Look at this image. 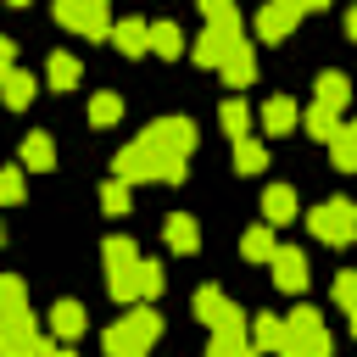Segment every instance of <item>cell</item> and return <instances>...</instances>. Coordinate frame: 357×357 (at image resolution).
I'll list each match as a JSON object with an SVG mask.
<instances>
[{
    "label": "cell",
    "mask_w": 357,
    "mask_h": 357,
    "mask_svg": "<svg viewBox=\"0 0 357 357\" xmlns=\"http://www.w3.org/2000/svg\"><path fill=\"white\" fill-rule=\"evenodd\" d=\"M307 229H312V240H324V245H351V240H357V206H351L346 195L318 201L312 218H307Z\"/></svg>",
    "instance_id": "cell-5"
},
{
    "label": "cell",
    "mask_w": 357,
    "mask_h": 357,
    "mask_svg": "<svg viewBox=\"0 0 357 357\" xmlns=\"http://www.w3.org/2000/svg\"><path fill=\"white\" fill-rule=\"evenodd\" d=\"M22 167H28V173H50V167H56V145H50L45 128L22 139Z\"/></svg>",
    "instance_id": "cell-19"
},
{
    "label": "cell",
    "mask_w": 357,
    "mask_h": 357,
    "mask_svg": "<svg viewBox=\"0 0 357 357\" xmlns=\"http://www.w3.org/2000/svg\"><path fill=\"white\" fill-rule=\"evenodd\" d=\"M156 335H162V318L151 312V301H139L134 312H123L117 324H106L100 351H106V357H139V351L156 346Z\"/></svg>",
    "instance_id": "cell-3"
},
{
    "label": "cell",
    "mask_w": 357,
    "mask_h": 357,
    "mask_svg": "<svg viewBox=\"0 0 357 357\" xmlns=\"http://www.w3.org/2000/svg\"><path fill=\"white\" fill-rule=\"evenodd\" d=\"M151 50H156V56H167V61H178V50H184L178 22H151Z\"/></svg>",
    "instance_id": "cell-27"
},
{
    "label": "cell",
    "mask_w": 357,
    "mask_h": 357,
    "mask_svg": "<svg viewBox=\"0 0 357 357\" xmlns=\"http://www.w3.org/2000/svg\"><path fill=\"white\" fill-rule=\"evenodd\" d=\"M56 357H73V351H67V346H56Z\"/></svg>",
    "instance_id": "cell-42"
},
{
    "label": "cell",
    "mask_w": 357,
    "mask_h": 357,
    "mask_svg": "<svg viewBox=\"0 0 357 357\" xmlns=\"http://www.w3.org/2000/svg\"><path fill=\"white\" fill-rule=\"evenodd\" d=\"M218 123H223L229 139H245V134H251V106H245V100H223V106H218Z\"/></svg>",
    "instance_id": "cell-26"
},
{
    "label": "cell",
    "mask_w": 357,
    "mask_h": 357,
    "mask_svg": "<svg viewBox=\"0 0 357 357\" xmlns=\"http://www.w3.org/2000/svg\"><path fill=\"white\" fill-rule=\"evenodd\" d=\"M45 78H50V89H73V84H78V61H73L67 50H56V56L45 61Z\"/></svg>",
    "instance_id": "cell-28"
},
{
    "label": "cell",
    "mask_w": 357,
    "mask_h": 357,
    "mask_svg": "<svg viewBox=\"0 0 357 357\" xmlns=\"http://www.w3.org/2000/svg\"><path fill=\"white\" fill-rule=\"evenodd\" d=\"M257 346H251V329H218L212 335V346H206V357H251Z\"/></svg>",
    "instance_id": "cell-23"
},
{
    "label": "cell",
    "mask_w": 357,
    "mask_h": 357,
    "mask_svg": "<svg viewBox=\"0 0 357 357\" xmlns=\"http://www.w3.org/2000/svg\"><path fill=\"white\" fill-rule=\"evenodd\" d=\"M6 6H28V0H6Z\"/></svg>",
    "instance_id": "cell-43"
},
{
    "label": "cell",
    "mask_w": 357,
    "mask_h": 357,
    "mask_svg": "<svg viewBox=\"0 0 357 357\" xmlns=\"http://www.w3.org/2000/svg\"><path fill=\"white\" fill-rule=\"evenodd\" d=\"M139 139H145V151L167 167V184H178V178H184V156L195 151V123H190V117H156Z\"/></svg>",
    "instance_id": "cell-2"
},
{
    "label": "cell",
    "mask_w": 357,
    "mask_h": 357,
    "mask_svg": "<svg viewBox=\"0 0 357 357\" xmlns=\"http://www.w3.org/2000/svg\"><path fill=\"white\" fill-rule=\"evenodd\" d=\"M56 11V22L61 28H73V33H84V39H112V17H106V0H56L50 6Z\"/></svg>",
    "instance_id": "cell-6"
},
{
    "label": "cell",
    "mask_w": 357,
    "mask_h": 357,
    "mask_svg": "<svg viewBox=\"0 0 357 357\" xmlns=\"http://www.w3.org/2000/svg\"><path fill=\"white\" fill-rule=\"evenodd\" d=\"M100 257H106V268H128V262H139V251H134L128 234H106V240H100Z\"/></svg>",
    "instance_id": "cell-30"
},
{
    "label": "cell",
    "mask_w": 357,
    "mask_h": 357,
    "mask_svg": "<svg viewBox=\"0 0 357 357\" xmlns=\"http://www.w3.org/2000/svg\"><path fill=\"white\" fill-rule=\"evenodd\" d=\"M195 318H201L212 335H218V329H245L240 307H234V301H229L218 284H201V290H195Z\"/></svg>",
    "instance_id": "cell-8"
},
{
    "label": "cell",
    "mask_w": 357,
    "mask_h": 357,
    "mask_svg": "<svg viewBox=\"0 0 357 357\" xmlns=\"http://www.w3.org/2000/svg\"><path fill=\"white\" fill-rule=\"evenodd\" d=\"M251 346L279 357V346H284V318H268V312H257V318H251Z\"/></svg>",
    "instance_id": "cell-22"
},
{
    "label": "cell",
    "mask_w": 357,
    "mask_h": 357,
    "mask_svg": "<svg viewBox=\"0 0 357 357\" xmlns=\"http://www.w3.org/2000/svg\"><path fill=\"white\" fill-rule=\"evenodd\" d=\"M17 67V39H0V73Z\"/></svg>",
    "instance_id": "cell-37"
},
{
    "label": "cell",
    "mask_w": 357,
    "mask_h": 357,
    "mask_svg": "<svg viewBox=\"0 0 357 357\" xmlns=\"http://www.w3.org/2000/svg\"><path fill=\"white\" fill-rule=\"evenodd\" d=\"M268 268H273V284H279V290H290V296L307 290V257H301L296 245H279Z\"/></svg>",
    "instance_id": "cell-10"
},
{
    "label": "cell",
    "mask_w": 357,
    "mask_h": 357,
    "mask_svg": "<svg viewBox=\"0 0 357 357\" xmlns=\"http://www.w3.org/2000/svg\"><path fill=\"white\" fill-rule=\"evenodd\" d=\"M335 301H340L346 312L357 307V273H351V268H346V273H335Z\"/></svg>",
    "instance_id": "cell-35"
},
{
    "label": "cell",
    "mask_w": 357,
    "mask_h": 357,
    "mask_svg": "<svg viewBox=\"0 0 357 357\" xmlns=\"http://www.w3.org/2000/svg\"><path fill=\"white\" fill-rule=\"evenodd\" d=\"M218 73H223V84H229V89H245V84L257 78V56H251V45L240 39V45L223 56V67H218Z\"/></svg>",
    "instance_id": "cell-11"
},
{
    "label": "cell",
    "mask_w": 357,
    "mask_h": 357,
    "mask_svg": "<svg viewBox=\"0 0 357 357\" xmlns=\"http://www.w3.org/2000/svg\"><path fill=\"white\" fill-rule=\"evenodd\" d=\"M22 195H28V184H22V167H6V173H0V201H6V206H17Z\"/></svg>",
    "instance_id": "cell-34"
},
{
    "label": "cell",
    "mask_w": 357,
    "mask_h": 357,
    "mask_svg": "<svg viewBox=\"0 0 357 357\" xmlns=\"http://www.w3.org/2000/svg\"><path fill=\"white\" fill-rule=\"evenodd\" d=\"M329 351H335V340H329L324 312L296 307V312L284 318V346H279V357H329Z\"/></svg>",
    "instance_id": "cell-4"
},
{
    "label": "cell",
    "mask_w": 357,
    "mask_h": 357,
    "mask_svg": "<svg viewBox=\"0 0 357 357\" xmlns=\"http://www.w3.org/2000/svg\"><path fill=\"white\" fill-rule=\"evenodd\" d=\"M329 156L340 173H357V123H340V134L329 139Z\"/></svg>",
    "instance_id": "cell-24"
},
{
    "label": "cell",
    "mask_w": 357,
    "mask_h": 357,
    "mask_svg": "<svg viewBox=\"0 0 357 357\" xmlns=\"http://www.w3.org/2000/svg\"><path fill=\"white\" fill-rule=\"evenodd\" d=\"M139 357H145V351H139Z\"/></svg>",
    "instance_id": "cell-44"
},
{
    "label": "cell",
    "mask_w": 357,
    "mask_h": 357,
    "mask_svg": "<svg viewBox=\"0 0 357 357\" xmlns=\"http://www.w3.org/2000/svg\"><path fill=\"white\" fill-rule=\"evenodd\" d=\"M112 45H117L123 56H145V50H151V22H139V17H123V22L112 28Z\"/></svg>",
    "instance_id": "cell-14"
},
{
    "label": "cell",
    "mask_w": 357,
    "mask_h": 357,
    "mask_svg": "<svg viewBox=\"0 0 357 357\" xmlns=\"http://www.w3.org/2000/svg\"><path fill=\"white\" fill-rule=\"evenodd\" d=\"M28 357H56V340H45V335H39V340H33V351H28Z\"/></svg>",
    "instance_id": "cell-38"
},
{
    "label": "cell",
    "mask_w": 357,
    "mask_h": 357,
    "mask_svg": "<svg viewBox=\"0 0 357 357\" xmlns=\"http://www.w3.org/2000/svg\"><path fill=\"white\" fill-rule=\"evenodd\" d=\"M84 324H89V318H84L78 301H56V307H50V329H56V340H78Z\"/></svg>",
    "instance_id": "cell-21"
},
{
    "label": "cell",
    "mask_w": 357,
    "mask_h": 357,
    "mask_svg": "<svg viewBox=\"0 0 357 357\" xmlns=\"http://www.w3.org/2000/svg\"><path fill=\"white\" fill-rule=\"evenodd\" d=\"M346 33H351V45H357V6H351V17H346Z\"/></svg>",
    "instance_id": "cell-39"
},
{
    "label": "cell",
    "mask_w": 357,
    "mask_h": 357,
    "mask_svg": "<svg viewBox=\"0 0 357 357\" xmlns=\"http://www.w3.org/2000/svg\"><path fill=\"white\" fill-rule=\"evenodd\" d=\"M106 290H112V301L134 307V301H139V262H128V268H106Z\"/></svg>",
    "instance_id": "cell-20"
},
{
    "label": "cell",
    "mask_w": 357,
    "mask_h": 357,
    "mask_svg": "<svg viewBox=\"0 0 357 357\" xmlns=\"http://www.w3.org/2000/svg\"><path fill=\"white\" fill-rule=\"evenodd\" d=\"M117 117H123V100H117L112 89H100V95H89V123H95V128H112Z\"/></svg>",
    "instance_id": "cell-29"
},
{
    "label": "cell",
    "mask_w": 357,
    "mask_h": 357,
    "mask_svg": "<svg viewBox=\"0 0 357 357\" xmlns=\"http://www.w3.org/2000/svg\"><path fill=\"white\" fill-rule=\"evenodd\" d=\"M234 167H240V173H262V167H268V151L245 134V139H234Z\"/></svg>",
    "instance_id": "cell-31"
},
{
    "label": "cell",
    "mask_w": 357,
    "mask_h": 357,
    "mask_svg": "<svg viewBox=\"0 0 357 357\" xmlns=\"http://www.w3.org/2000/svg\"><path fill=\"white\" fill-rule=\"evenodd\" d=\"M100 206L117 218V212H128V178H106V190H100Z\"/></svg>",
    "instance_id": "cell-33"
},
{
    "label": "cell",
    "mask_w": 357,
    "mask_h": 357,
    "mask_svg": "<svg viewBox=\"0 0 357 357\" xmlns=\"http://www.w3.org/2000/svg\"><path fill=\"white\" fill-rule=\"evenodd\" d=\"M346 318H351V335H357V307H351V312H346Z\"/></svg>",
    "instance_id": "cell-41"
},
{
    "label": "cell",
    "mask_w": 357,
    "mask_h": 357,
    "mask_svg": "<svg viewBox=\"0 0 357 357\" xmlns=\"http://www.w3.org/2000/svg\"><path fill=\"white\" fill-rule=\"evenodd\" d=\"M262 218H268L273 229L290 223V218H296V190H290V184H268V190H262Z\"/></svg>",
    "instance_id": "cell-17"
},
{
    "label": "cell",
    "mask_w": 357,
    "mask_h": 357,
    "mask_svg": "<svg viewBox=\"0 0 357 357\" xmlns=\"http://www.w3.org/2000/svg\"><path fill=\"white\" fill-rule=\"evenodd\" d=\"M273 251H279V240H273V223H268V218L240 234V257H245V262H273Z\"/></svg>",
    "instance_id": "cell-13"
},
{
    "label": "cell",
    "mask_w": 357,
    "mask_h": 357,
    "mask_svg": "<svg viewBox=\"0 0 357 357\" xmlns=\"http://www.w3.org/2000/svg\"><path fill=\"white\" fill-rule=\"evenodd\" d=\"M312 100H324V106H335V112H346L351 106V84H346V73H318V84H312Z\"/></svg>",
    "instance_id": "cell-16"
},
{
    "label": "cell",
    "mask_w": 357,
    "mask_h": 357,
    "mask_svg": "<svg viewBox=\"0 0 357 357\" xmlns=\"http://www.w3.org/2000/svg\"><path fill=\"white\" fill-rule=\"evenodd\" d=\"M195 6H201V17H206V22H234V17H240V11H234V0H195Z\"/></svg>",
    "instance_id": "cell-36"
},
{
    "label": "cell",
    "mask_w": 357,
    "mask_h": 357,
    "mask_svg": "<svg viewBox=\"0 0 357 357\" xmlns=\"http://www.w3.org/2000/svg\"><path fill=\"white\" fill-rule=\"evenodd\" d=\"M0 84H6V106H11V112H22V106L33 100V89H39V84H33V78H28L22 67H11V73H0Z\"/></svg>",
    "instance_id": "cell-25"
},
{
    "label": "cell",
    "mask_w": 357,
    "mask_h": 357,
    "mask_svg": "<svg viewBox=\"0 0 357 357\" xmlns=\"http://www.w3.org/2000/svg\"><path fill=\"white\" fill-rule=\"evenodd\" d=\"M257 123H262L268 134H290V128L301 123V112H296V100H290V95H273V100L257 112Z\"/></svg>",
    "instance_id": "cell-15"
},
{
    "label": "cell",
    "mask_w": 357,
    "mask_h": 357,
    "mask_svg": "<svg viewBox=\"0 0 357 357\" xmlns=\"http://www.w3.org/2000/svg\"><path fill=\"white\" fill-rule=\"evenodd\" d=\"M240 39H245V33H240V17H234V22H206V33L190 45V56H195L201 67H223V56H229Z\"/></svg>",
    "instance_id": "cell-7"
},
{
    "label": "cell",
    "mask_w": 357,
    "mask_h": 357,
    "mask_svg": "<svg viewBox=\"0 0 357 357\" xmlns=\"http://www.w3.org/2000/svg\"><path fill=\"white\" fill-rule=\"evenodd\" d=\"M301 6H307V11H324V6H329V0H301Z\"/></svg>",
    "instance_id": "cell-40"
},
{
    "label": "cell",
    "mask_w": 357,
    "mask_h": 357,
    "mask_svg": "<svg viewBox=\"0 0 357 357\" xmlns=\"http://www.w3.org/2000/svg\"><path fill=\"white\" fill-rule=\"evenodd\" d=\"M33 312H28V290L17 273L0 279V357H28L33 351Z\"/></svg>",
    "instance_id": "cell-1"
},
{
    "label": "cell",
    "mask_w": 357,
    "mask_h": 357,
    "mask_svg": "<svg viewBox=\"0 0 357 357\" xmlns=\"http://www.w3.org/2000/svg\"><path fill=\"white\" fill-rule=\"evenodd\" d=\"M162 234H167V245H173L178 257H195V251H201V229H195L190 212H173V218L162 223Z\"/></svg>",
    "instance_id": "cell-12"
},
{
    "label": "cell",
    "mask_w": 357,
    "mask_h": 357,
    "mask_svg": "<svg viewBox=\"0 0 357 357\" xmlns=\"http://www.w3.org/2000/svg\"><path fill=\"white\" fill-rule=\"evenodd\" d=\"M301 128H307L312 139H335V134H340V112L324 106V100H312V106L301 112Z\"/></svg>",
    "instance_id": "cell-18"
},
{
    "label": "cell",
    "mask_w": 357,
    "mask_h": 357,
    "mask_svg": "<svg viewBox=\"0 0 357 357\" xmlns=\"http://www.w3.org/2000/svg\"><path fill=\"white\" fill-rule=\"evenodd\" d=\"M301 0H262V11H257V33L268 39V45H279V39H290V28L301 22Z\"/></svg>",
    "instance_id": "cell-9"
},
{
    "label": "cell",
    "mask_w": 357,
    "mask_h": 357,
    "mask_svg": "<svg viewBox=\"0 0 357 357\" xmlns=\"http://www.w3.org/2000/svg\"><path fill=\"white\" fill-rule=\"evenodd\" d=\"M162 284H167V273H162V262H151V257H139V301H156V296H162Z\"/></svg>",
    "instance_id": "cell-32"
}]
</instances>
